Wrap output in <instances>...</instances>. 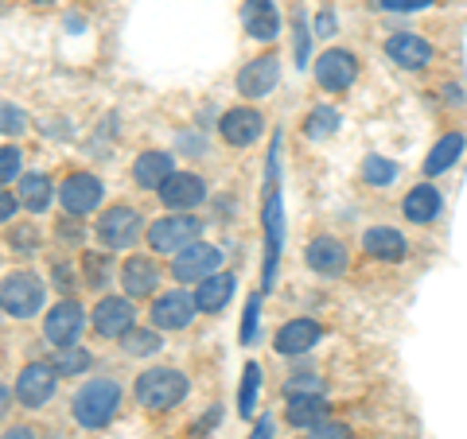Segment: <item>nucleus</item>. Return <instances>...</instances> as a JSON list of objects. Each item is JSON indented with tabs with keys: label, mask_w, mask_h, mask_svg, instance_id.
<instances>
[{
	"label": "nucleus",
	"mask_w": 467,
	"mask_h": 439,
	"mask_svg": "<svg viewBox=\"0 0 467 439\" xmlns=\"http://www.w3.org/2000/svg\"><path fill=\"white\" fill-rule=\"evenodd\" d=\"M133 323H137V311L125 296H106L94 307V331L106 334V339H125Z\"/></svg>",
	"instance_id": "nucleus-15"
},
{
	"label": "nucleus",
	"mask_w": 467,
	"mask_h": 439,
	"mask_svg": "<svg viewBox=\"0 0 467 439\" xmlns=\"http://www.w3.org/2000/svg\"><path fill=\"white\" fill-rule=\"evenodd\" d=\"M140 238V214L133 207H125V202H117V207H109L106 214L98 218V241L109 249H129L137 245Z\"/></svg>",
	"instance_id": "nucleus-8"
},
{
	"label": "nucleus",
	"mask_w": 467,
	"mask_h": 439,
	"mask_svg": "<svg viewBox=\"0 0 467 439\" xmlns=\"http://www.w3.org/2000/svg\"><path fill=\"white\" fill-rule=\"evenodd\" d=\"M234 288H238V281H234L230 272H214V276H207V281L195 288V307H199V311H207V315H218L230 303Z\"/></svg>",
	"instance_id": "nucleus-25"
},
{
	"label": "nucleus",
	"mask_w": 467,
	"mask_h": 439,
	"mask_svg": "<svg viewBox=\"0 0 467 439\" xmlns=\"http://www.w3.org/2000/svg\"><path fill=\"white\" fill-rule=\"evenodd\" d=\"M43 307V281L36 272H12L0 281V311L12 319H32Z\"/></svg>",
	"instance_id": "nucleus-4"
},
{
	"label": "nucleus",
	"mask_w": 467,
	"mask_h": 439,
	"mask_svg": "<svg viewBox=\"0 0 467 439\" xmlns=\"http://www.w3.org/2000/svg\"><path fill=\"white\" fill-rule=\"evenodd\" d=\"M386 58L401 70H425V66H432L436 51H432V43L420 39L417 32H398L386 39Z\"/></svg>",
	"instance_id": "nucleus-12"
},
{
	"label": "nucleus",
	"mask_w": 467,
	"mask_h": 439,
	"mask_svg": "<svg viewBox=\"0 0 467 439\" xmlns=\"http://www.w3.org/2000/svg\"><path fill=\"white\" fill-rule=\"evenodd\" d=\"M324 339V327L316 323V319H288V323L273 334V346H276V354H308V350Z\"/></svg>",
	"instance_id": "nucleus-18"
},
{
	"label": "nucleus",
	"mask_w": 467,
	"mask_h": 439,
	"mask_svg": "<svg viewBox=\"0 0 467 439\" xmlns=\"http://www.w3.org/2000/svg\"><path fill=\"white\" fill-rule=\"evenodd\" d=\"M335 128H339V113L327 106H316L304 117V137L308 140H327V137H335Z\"/></svg>",
	"instance_id": "nucleus-30"
},
{
	"label": "nucleus",
	"mask_w": 467,
	"mask_h": 439,
	"mask_svg": "<svg viewBox=\"0 0 467 439\" xmlns=\"http://www.w3.org/2000/svg\"><path fill=\"white\" fill-rule=\"evenodd\" d=\"M362 179H367V187H389L398 179V164L386 156H367L362 159Z\"/></svg>",
	"instance_id": "nucleus-31"
},
{
	"label": "nucleus",
	"mask_w": 467,
	"mask_h": 439,
	"mask_svg": "<svg viewBox=\"0 0 467 439\" xmlns=\"http://www.w3.org/2000/svg\"><path fill=\"white\" fill-rule=\"evenodd\" d=\"M218 265H223V249H214L207 241H195V245H187L171 257V276L183 281V284H202L207 276L218 272Z\"/></svg>",
	"instance_id": "nucleus-7"
},
{
	"label": "nucleus",
	"mask_w": 467,
	"mask_h": 439,
	"mask_svg": "<svg viewBox=\"0 0 467 439\" xmlns=\"http://www.w3.org/2000/svg\"><path fill=\"white\" fill-rule=\"evenodd\" d=\"M242 24L245 32L261 43H273L281 36V12H276L273 0H245L242 5Z\"/></svg>",
	"instance_id": "nucleus-23"
},
{
	"label": "nucleus",
	"mask_w": 467,
	"mask_h": 439,
	"mask_svg": "<svg viewBox=\"0 0 467 439\" xmlns=\"http://www.w3.org/2000/svg\"><path fill=\"white\" fill-rule=\"evenodd\" d=\"M55 382H58V373H55L51 362H32V365H24L20 377H16V401H20L24 408H43V404L55 397Z\"/></svg>",
	"instance_id": "nucleus-9"
},
{
	"label": "nucleus",
	"mask_w": 467,
	"mask_h": 439,
	"mask_svg": "<svg viewBox=\"0 0 467 439\" xmlns=\"http://www.w3.org/2000/svg\"><path fill=\"white\" fill-rule=\"evenodd\" d=\"M316 36H324V39L335 36V16H331V12H324V16L316 20Z\"/></svg>",
	"instance_id": "nucleus-45"
},
{
	"label": "nucleus",
	"mask_w": 467,
	"mask_h": 439,
	"mask_svg": "<svg viewBox=\"0 0 467 439\" xmlns=\"http://www.w3.org/2000/svg\"><path fill=\"white\" fill-rule=\"evenodd\" d=\"M58 233H63V241H82V238H86L82 222L75 226V214H70V222H63V226H58Z\"/></svg>",
	"instance_id": "nucleus-44"
},
{
	"label": "nucleus",
	"mask_w": 467,
	"mask_h": 439,
	"mask_svg": "<svg viewBox=\"0 0 467 439\" xmlns=\"http://www.w3.org/2000/svg\"><path fill=\"white\" fill-rule=\"evenodd\" d=\"M304 260L308 269L319 276H343L347 272V245L339 238H312L304 249Z\"/></svg>",
	"instance_id": "nucleus-19"
},
{
	"label": "nucleus",
	"mask_w": 467,
	"mask_h": 439,
	"mask_svg": "<svg viewBox=\"0 0 467 439\" xmlns=\"http://www.w3.org/2000/svg\"><path fill=\"white\" fill-rule=\"evenodd\" d=\"M171 171H175V164H171L168 152H140L137 164H133V179H137V187H144V191H160Z\"/></svg>",
	"instance_id": "nucleus-26"
},
{
	"label": "nucleus",
	"mask_w": 467,
	"mask_h": 439,
	"mask_svg": "<svg viewBox=\"0 0 467 439\" xmlns=\"http://www.w3.org/2000/svg\"><path fill=\"white\" fill-rule=\"evenodd\" d=\"M58 199H63L67 214H75V218L98 210V202H101V183H98V175H90V171H75L63 187H58Z\"/></svg>",
	"instance_id": "nucleus-16"
},
{
	"label": "nucleus",
	"mask_w": 467,
	"mask_h": 439,
	"mask_svg": "<svg viewBox=\"0 0 467 439\" xmlns=\"http://www.w3.org/2000/svg\"><path fill=\"white\" fill-rule=\"evenodd\" d=\"M257 319H261V296L245 300V319H242V342L254 346L257 342Z\"/></svg>",
	"instance_id": "nucleus-38"
},
{
	"label": "nucleus",
	"mask_w": 467,
	"mask_h": 439,
	"mask_svg": "<svg viewBox=\"0 0 467 439\" xmlns=\"http://www.w3.org/2000/svg\"><path fill=\"white\" fill-rule=\"evenodd\" d=\"M82 327H86V311H82V303H75V300L55 303L47 311V319H43V334H47V342H55V346L78 342Z\"/></svg>",
	"instance_id": "nucleus-10"
},
{
	"label": "nucleus",
	"mask_w": 467,
	"mask_h": 439,
	"mask_svg": "<svg viewBox=\"0 0 467 439\" xmlns=\"http://www.w3.org/2000/svg\"><path fill=\"white\" fill-rule=\"evenodd\" d=\"M55 276H58V281H55V284H58V288H63V291H67L70 284H75V281H70V269H67V265H55Z\"/></svg>",
	"instance_id": "nucleus-48"
},
{
	"label": "nucleus",
	"mask_w": 467,
	"mask_h": 439,
	"mask_svg": "<svg viewBox=\"0 0 467 439\" xmlns=\"http://www.w3.org/2000/svg\"><path fill=\"white\" fill-rule=\"evenodd\" d=\"M20 164H24L20 148L5 144V148H0V183H12V179H16V175H20Z\"/></svg>",
	"instance_id": "nucleus-39"
},
{
	"label": "nucleus",
	"mask_w": 467,
	"mask_h": 439,
	"mask_svg": "<svg viewBox=\"0 0 467 439\" xmlns=\"http://www.w3.org/2000/svg\"><path fill=\"white\" fill-rule=\"evenodd\" d=\"M27 5H55V0H27Z\"/></svg>",
	"instance_id": "nucleus-49"
},
{
	"label": "nucleus",
	"mask_w": 467,
	"mask_h": 439,
	"mask_svg": "<svg viewBox=\"0 0 467 439\" xmlns=\"http://www.w3.org/2000/svg\"><path fill=\"white\" fill-rule=\"evenodd\" d=\"M292 55H296V66H308V43H312V36L316 32H308V20H304V8L296 5L292 8Z\"/></svg>",
	"instance_id": "nucleus-33"
},
{
	"label": "nucleus",
	"mask_w": 467,
	"mask_h": 439,
	"mask_svg": "<svg viewBox=\"0 0 467 439\" xmlns=\"http://www.w3.org/2000/svg\"><path fill=\"white\" fill-rule=\"evenodd\" d=\"M187 377L180 370H168V365H156V370H144L137 377V401L152 413H164V408L180 404L187 397Z\"/></svg>",
	"instance_id": "nucleus-2"
},
{
	"label": "nucleus",
	"mask_w": 467,
	"mask_h": 439,
	"mask_svg": "<svg viewBox=\"0 0 467 439\" xmlns=\"http://www.w3.org/2000/svg\"><path fill=\"white\" fill-rule=\"evenodd\" d=\"M24 128H27V113L16 109L12 101H0V133H5V137H20Z\"/></svg>",
	"instance_id": "nucleus-36"
},
{
	"label": "nucleus",
	"mask_w": 467,
	"mask_h": 439,
	"mask_svg": "<svg viewBox=\"0 0 467 439\" xmlns=\"http://www.w3.org/2000/svg\"><path fill=\"white\" fill-rule=\"evenodd\" d=\"M331 416L327 408V397L324 393H292L288 404H285V420L292 424V428H316V424H324Z\"/></svg>",
	"instance_id": "nucleus-22"
},
{
	"label": "nucleus",
	"mask_w": 467,
	"mask_h": 439,
	"mask_svg": "<svg viewBox=\"0 0 467 439\" xmlns=\"http://www.w3.org/2000/svg\"><path fill=\"white\" fill-rule=\"evenodd\" d=\"M285 393H288V397H292V393H324V382H319V377H288Z\"/></svg>",
	"instance_id": "nucleus-42"
},
{
	"label": "nucleus",
	"mask_w": 467,
	"mask_h": 439,
	"mask_svg": "<svg viewBox=\"0 0 467 439\" xmlns=\"http://www.w3.org/2000/svg\"><path fill=\"white\" fill-rule=\"evenodd\" d=\"M0 439H36V428H27V424H16V428H8Z\"/></svg>",
	"instance_id": "nucleus-46"
},
{
	"label": "nucleus",
	"mask_w": 467,
	"mask_h": 439,
	"mask_svg": "<svg viewBox=\"0 0 467 439\" xmlns=\"http://www.w3.org/2000/svg\"><path fill=\"white\" fill-rule=\"evenodd\" d=\"M16 199H20V207H24V210L43 214V210L51 207V199H55V191H51V179H47V175H43V171H27V175H20Z\"/></svg>",
	"instance_id": "nucleus-28"
},
{
	"label": "nucleus",
	"mask_w": 467,
	"mask_h": 439,
	"mask_svg": "<svg viewBox=\"0 0 467 439\" xmlns=\"http://www.w3.org/2000/svg\"><path fill=\"white\" fill-rule=\"evenodd\" d=\"M117 408H121V385L98 377V382H86L75 393V401H70V416H75L82 428H106V424L117 416Z\"/></svg>",
	"instance_id": "nucleus-1"
},
{
	"label": "nucleus",
	"mask_w": 467,
	"mask_h": 439,
	"mask_svg": "<svg viewBox=\"0 0 467 439\" xmlns=\"http://www.w3.org/2000/svg\"><path fill=\"white\" fill-rule=\"evenodd\" d=\"M312 75H316V86L319 90H327V94H343L355 86L358 78V58L343 51V47H331L316 58V66H312Z\"/></svg>",
	"instance_id": "nucleus-6"
},
{
	"label": "nucleus",
	"mask_w": 467,
	"mask_h": 439,
	"mask_svg": "<svg viewBox=\"0 0 467 439\" xmlns=\"http://www.w3.org/2000/svg\"><path fill=\"white\" fill-rule=\"evenodd\" d=\"M8 245L16 249V253H24V257H32L36 249H39V230L36 226H16L8 233Z\"/></svg>",
	"instance_id": "nucleus-37"
},
{
	"label": "nucleus",
	"mask_w": 467,
	"mask_h": 439,
	"mask_svg": "<svg viewBox=\"0 0 467 439\" xmlns=\"http://www.w3.org/2000/svg\"><path fill=\"white\" fill-rule=\"evenodd\" d=\"M261 226H265V249H269L265 269H261V281H265V291H273V284H276V260H281V249H285V195H281V187H273V191H269Z\"/></svg>",
	"instance_id": "nucleus-5"
},
{
	"label": "nucleus",
	"mask_w": 467,
	"mask_h": 439,
	"mask_svg": "<svg viewBox=\"0 0 467 439\" xmlns=\"http://www.w3.org/2000/svg\"><path fill=\"white\" fill-rule=\"evenodd\" d=\"M16 207H20V199L12 195V191H5V187H0V226H5L8 218H16Z\"/></svg>",
	"instance_id": "nucleus-43"
},
{
	"label": "nucleus",
	"mask_w": 467,
	"mask_h": 439,
	"mask_svg": "<svg viewBox=\"0 0 467 439\" xmlns=\"http://www.w3.org/2000/svg\"><path fill=\"white\" fill-rule=\"evenodd\" d=\"M257 389H261V365L250 362V365H245V373H242V389H238V413L242 416H254Z\"/></svg>",
	"instance_id": "nucleus-32"
},
{
	"label": "nucleus",
	"mask_w": 467,
	"mask_h": 439,
	"mask_svg": "<svg viewBox=\"0 0 467 439\" xmlns=\"http://www.w3.org/2000/svg\"><path fill=\"white\" fill-rule=\"evenodd\" d=\"M362 253L374 257V260L398 265V260L409 257V241L401 238V230H393V226H370L367 233H362Z\"/></svg>",
	"instance_id": "nucleus-20"
},
{
	"label": "nucleus",
	"mask_w": 467,
	"mask_h": 439,
	"mask_svg": "<svg viewBox=\"0 0 467 439\" xmlns=\"http://www.w3.org/2000/svg\"><path fill=\"white\" fill-rule=\"evenodd\" d=\"M90 350H82L78 342H70V346H55V358H51V365H55V373L58 377H78V373H86L90 370Z\"/></svg>",
	"instance_id": "nucleus-29"
},
{
	"label": "nucleus",
	"mask_w": 467,
	"mask_h": 439,
	"mask_svg": "<svg viewBox=\"0 0 467 439\" xmlns=\"http://www.w3.org/2000/svg\"><path fill=\"white\" fill-rule=\"evenodd\" d=\"M374 5L382 8V12H401V16H405V12H425V8H436L441 0H374Z\"/></svg>",
	"instance_id": "nucleus-40"
},
{
	"label": "nucleus",
	"mask_w": 467,
	"mask_h": 439,
	"mask_svg": "<svg viewBox=\"0 0 467 439\" xmlns=\"http://www.w3.org/2000/svg\"><path fill=\"white\" fill-rule=\"evenodd\" d=\"M160 199H164L168 210H192L207 199V183L192 171H171L164 179V187H160Z\"/></svg>",
	"instance_id": "nucleus-17"
},
{
	"label": "nucleus",
	"mask_w": 467,
	"mask_h": 439,
	"mask_svg": "<svg viewBox=\"0 0 467 439\" xmlns=\"http://www.w3.org/2000/svg\"><path fill=\"white\" fill-rule=\"evenodd\" d=\"M82 272H86V284H90V288H106L109 272H113L109 253H86L82 257Z\"/></svg>",
	"instance_id": "nucleus-34"
},
{
	"label": "nucleus",
	"mask_w": 467,
	"mask_h": 439,
	"mask_svg": "<svg viewBox=\"0 0 467 439\" xmlns=\"http://www.w3.org/2000/svg\"><path fill=\"white\" fill-rule=\"evenodd\" d=\"M463 148H467V137L460 133V128H456V133H444V137L429 148V156H425V175L432 179V175L451 171V164H456V159L463 156Z\"/></svg>",
	"instance_id": "nucleus-27"
},
{
	"label": "nucleus",
	"mask_w": 467,
	"mask_h": 439,
	"mask_svg": "<svg viewBox=\"0 0 467 439\" xmlns=\"http://www.w3.org/2000/svg\"><path fill=\"white\" fill-rule=\"evenodd\" d=\"M401 214L413 226H432L436 218L444 214V199H441V191H436L432 183H417L413 191L401 199Z\"/></svg>",
	"instance_id": "nucleus-21"
},
{
	"label": "nucleus",
	"mask_w": 467,
	"mask_h": 439,
	"mask_svg": "<svg viewBox=\"0 0 467 439\" xmlns=\"http://www.w3.org/2000/svg\"><path fill=\"white\" fill-rule=\"evenodd\" d=\"M250 439H273V420H269V416H265V420H257Z\"/></svg>",
	"instance_id": "nucleus-47"
},
{
	"label": "nucleus",
	"mask_w": 467,
	"mask_h": 439,
	"mask_svg": "<svg viewBox=\"0 0 467 439\" xmlns=\"http://www.w3.org/2000/svg\"><path fill=\"white\" fill-rule=\"evenodd\" d=\"M276 82H281V58L269 51V55H257L254 63L242 66V75H238V94H242V97H269V94L276 90Z\"/></svg>",
	"instance_id": "nucleus-11"
},
{
	"label": "nucleus",
	"mask_w": 467,
	"mask_h": 439,
	"mask_svg": "<svg viewBox=\"0 0 467 439\" xmlns=\"http://www.w3.org/2000/svg\"><path fill=\"white\" fill-rule=\"evenodd\" d=\"M125 350H129V354H137V358H149V354H156V350H160V334L133 327L125 334Z\"/></svg>",
	"instance_id": "nucleus-35"
},
{
	"label": "nucleus",
	"mask_w": 467,
	"mask_h": 439,
	"mask_svg": "<svg viewBox=\"0 0 467 439\" xmlns=\"http://www.w3.org/2000/svg\"><path fill=\"white\" fill-rule=\"evenodd\" d=\"M199 238H202V218H195V214H168V218H156L149 226V245L164 257L195 245Z\"/></svg>",
	"instance_id": "nucleus-3"
},
{
	"label": "nucleus",
	"mask_w": 467,
	"mask_h": 439,
	"mask_svg": "<svg viewBox=\"0 0 467 439\" xmlns=\"http://www.w3.org/2000/svg\"><path fill=\"white\" fill-rule=\"evenodd\" d=\"M195 296H187V291H164V296H156V303H152V323L160 327V331H183L187 323L195 319Z\"/></svg>",
	"instance_id": "nucleus-14"
},
{
	"label": "nucleus",
	"mask_w": 467,
	"mask_h": 439,
	"mask_svg": "<svg viewBox=\"0 0 467 439\" xmlns=\"http://www.w3.org/2000/svg\"><path fill=\"white\" fill-rule=\"evenodd\" d=\"M121 284H125V291H129L133 300L152 296L156 284H160L156 260H152V257H129L125 265H121Z\"/></svg>",
	"instance_id": "nucleus-24"
},
{
	"label": "nucleus",
	"mask_w": 467,
	"mask_h": 439,
	"mask_svg": "<svg viewBox=\"0 0 467 439\" xmlns=\"http://www.w3.org/2000/svg\"><path fill=\"white\" fill-rule=\"evenodd\" d=\"M308 439H350V428L347 424L324 420V424H316V428H308Z\"/></svg>",
	"instance_id": "nucleus-41"
},
{
	"label": "nucleus",
	"mask_w": 467,
	"mask_h": 439,
	"mask_svg": "<svg viewBox=\"0 0 467 439\" xmlns=\"http://www.w3.org/2000/svg\"><path fill=\"white\" fill-rule=\"evenodd\" d=\"M218 133H223V140L230 144V148H250V144L261 140V133H265V117H261L257 109H250V106H238V109L223 113Z\"/></svg>",
	"instance_id": "nucleus-13"
}]
</instances>
